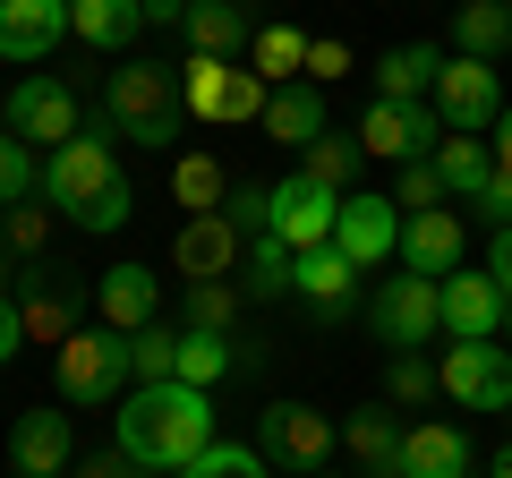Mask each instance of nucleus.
<instances>
[{"instance_id": "2eb2a0df", "label": "nucleus", "mask_w": 512, "mask_h": 478, "mask_svg": "<svg viewBox=\"0 0 512 478\" xmlns=\"http://www.w3.org/2000/svg\"><path fill=\"white\" fill-rule=\"evenodd\" d=\"M94 308H103L111 333H146V325H163V274H154V265H111V274L94 282Z\"/></svg>"}, {"instance_id": "864d4df0", "label": "nucleus", "mask_w": 512, "mask_h": 478, "mask_svg": "<svg viewBox=\"0 0 512 478\" xmlns=\"http://www.w3.org/2000/svg\"><path fill=\"white\" fill-rule=\"evenodd\" d=\"M504 333H512V308H504Z\"/></svg>"}, {"instance_id": "6e6552de", "label": "nucleus", "mask_w": 512, "mask_h": 478, "mask_svg": "<svg viewBox=\"0 0 512 478\" xmlns=\"http://www.w3.org/2000/svg\"><path fill=\"white\" fill-rule=\"evenodd\" d=\"M111 188H120V163H111V137H69V146L52 154V163H43V197L60 205V214H86L94 197H111Z\"/></svg>"}, {"instance_id": "393cba45", "label": "nucleus", "mask_w": 512, "mask_h": 478, "mask_svg": "<svg viewBox=\"0 0 512 478\" xmlns=\"http://www.w3.org/2000/svg\"><path fill=\"white\" fill-rule=\"evenodd\" d=\"M350 282H359V265H350L342 248H308V257H299V274H291V291L308 299L316 316H350Z\"/></svg>"}, {"instance_id": "8fccbe9b", "label": "nucleus", "mask_w": 512, "mask_h": 478, "mask_svg": "<svg viewBox=\"0 0 512 478\" xmlns=\"http://www.w3.org/2000/svg\"><path fill=\"white\" fill-rule=\"evenodd\" d=\"M188 9L197 0H146V26H188Z\"/></svg>"}, {"instance_id": "4468645a", "label": "nucleus", "mask_w": 512, "mask_h": 478, "mask_svg": "<svg viewBox=\"0 0 512 478\" xmlns=\"http://www.w3.org/2000/svg\"><path fill=\"white\" fill-rule=\"evenodd\" d=\"M333 248H342L359 274H367V265H384L393 248H402V205H393V197H367V188H350V197H342V222H333Z\"/></svg>"}, {"instance_id": "58836bf2", "label": "nucleus", "mask_w": 512, "mask_h": 478, "mask_svg": "<svg viewBox=\"0 0 512 478\" xmlns=\"http://www.w3.org/2000/svg\"><path fill=\"white\" fill-rule=\"evenodd\" d=\"M222 214H231V231H239V239H265V231H274V188H256V180H231Z\"/></svg>"}, {"instance_id": "4be33fe9", "label": "nucleus", "mask_w": 512, "mask_h": 478, "mask_svg": "<svg viewBox=\"0 0 512 478\" xmlns=\"http://www.w3.org/2000/svg\"><path fill=\"white\" fill-rule=\"evenodd\" d=\"M18 316H26V342H69L77 333V291L60 274H26V291H18Z\"/></svg>"}, {"instance_id": "9d476101", "label": "nucleus", "mask_w": 512, "mask_h": 478, "mask_svg": "<svg viewBox=\"0 0 512 478\" xmlns=\"http://www.w3.org/2000/svg\"><path fill=\"white\" fill-rule=\"evenodd\" d=\"M436 376L461 410H512V350L504 342H453L436 359Z\"/></svg>"}, {"instance_id": "f03ea898", "label": "nucleus", "mask_w": 512, "mask_h": 478, "mask_svg": "<svg viewBox=\"0 0 512 478\" xmlns=\"http://www.w3.org/2000/svg\"><path fill=\"white\" fill-rule=\"evenodd\" d=\"M180 111H188V94H180V69H154V60H128V69H111V86H103V137H128V146H171L180 137Z\"/></svg>"}, {"instance_id": "c85d7f7f", "label": "nucleus", "mask_w": 512, "mask_h": 478, "mask_svg": "<svg viewBox=\"0 0 512 478\" xmlns=\"http://www.w3.org/2000/svg\"><path fill=\"white\" fill-rule=\"evenodd\" d=\"M342 444L359 453L367 478H393V461H402V427H393V410H359V419L342 427Z\"/></svg>"}, {"instance_id": "6ab92c4d", "label": "nucleus", "mask_w": 512, "mask_h": 478, "mask_svg": "<svg viewBox=\"0 0 512 478\" xmlns=\"http://www.w3.org/2000/svg\"><path fill=\"white\" fill-rule=\"evenodd\" d=\"M69 35V0H0V60H43Z\"/></svg>"}, {"instance_id": "c03bdc74", "label": "nucleus", "mask_w": 512, "mask_h": 478, "mask_svg": "<svg viewBox=\"0 0 512 478\" xmlns=\"http://www.w3.org/2000/svg\"><path fill=\"white\" fill-rule=\"evenodd\" d=\"M308 77H316V86H333V77H350V43L316 35V43H308Z\"/></svg>"}, {"instance_id": "1a4fd4ad", "label": "nucleus", "mask_w": 512, "mask_h": 478, "mask_svg": "<svg viewBox=\"0 0 512 478\" xmlns=\"http://www.w3.org/2000/svg\"><path fill=\"white\" fill-rule=\"evenodd\" d=\"M333 222H342V188L308 180V171L274 180V239L291 248V257H308V248H333Z\"/></svg>"}, {"instance_id": "7ed1b4c3", "label": "nucleus", "mask_w": 512, "mask_h": 478, "mask_svg": "<svg viewBox=\"0 0 512 478\" xmlns=\"http://www.w3.org/2000/svg\"><path fill=\"white\" fill-rule=\"evenodd\" d=\"M180 94L197 120H214V129H239V120H265V103H274V86L256 69H239V60H205L188 52L180 60Z\"/></svg>"}, {"instance_id": "c9c22d12", "label": "nucleus", "mask_w": 512, "mask_h": 478, "mask_svg": "<svg viewBox=\"0 0 512 478\" xmlns=\"http://www.w3.org/2000/svg\"><path fill=\"white\" fill-rule=\"evenodd\" d=\"M35 188H43V163H35V146L0 129V214H9V205H26Z\"/></svg>"}, {"instance_id": "a18cd8bd", "label": "nucleus", "mask_w": 512, "mask_h": 478, "mask_svg": "<svg viewBox=\"0 0 512 478\" xmlns=\"http://www.w3.org/2000/svg\"><path fill=\"white\" fill-rule=\"evenodd\" d=\"M478 214H487L495 231H512V171H504V163H495V180L478 188Z\"/></svg>"}, {"instance_id": "5fc2aeb1", "label": "nucleus", "mask_w": 512, "mask_h": 478, "mask_svg": "<svg viewBox=\"0 0 512 478\" xmlns=\"http://www.w3.org/2000/svg\"><path fill=\"white\" fill-rule=\"evenodd\" d=\"M308 478H325V470H308Z\"/></svg>"}, {"instance_id": "20e7f679", "label": "nucleus", "mask_w": 512, "mask_h": 478, "mask_svg": "<svg viewBox=\"0 0 512 478\" xmlns=\"http://www.w3.org/2000/svg\"><path fill=\"white\" fill-rule=\"evenodd\" d=\"M60 393L69 402H86V410H103V402H120V385H128V333H111V325H77L69 342H60Z\"/></svg>"}, {"instance_id": "f3484780", "label": "nucleus", "mask_w": 512, "mask_h": 478, "mask_svg": "<svg viewBox=\"0 0 512 478\" xmlns=\"http://www.w3.org/2000/svg\"><path fill=\"white\" fill-rule=\"evenodd\" d=\"M444 333H453V342H495V333H504V291H495V274H444Z\"/></svg>"}, {"instance_id": "4d7b16f0", "label": "nucleus", "mask_w": 512, "mask_h": 478, "mask_svg": "<svg viewBox=\"0 0 512 478\" xmlns=\"http://www.w3.org/2000/svg\"><path fill=\"white\" fill-rule=\"evenodd\" d=\"M231 9H239V0H231Z\"/></svg>"}, {"instance_id": "423d86ee", "label": "nucleus", "mask_w": 512, "mask_h": 478, "mask_svg": "<svg viewBox=\"0 0 512 478\" xmlns=\"http://www.w3.org/2000/svg\"><path fill=\"white\" fill-rule=\"evenodd\" d=\"M256 453L308 478V470L333 461V419L316 402H265V410H256Z\"/></svg>"}, {"instance_id": "f8f14e48", "label": "nucleus", "mask_w": 512, "mask_h": 478, "mask_svg": "<svg viewBox=\"0 0 512 478\" xmlns=\"http://www.w3.org/2000/svg\"><path fill=\"white\" fill-rule=\"evenodd\" d=\"M444 111L436 103H376L359 120V146L367 154H384V163H427V146H444Z\"/></svg>"}, {"instance_id": "9b49d317", "label": "nucleus", "mask_w": 512, "mask_h": 478, "mask_svg": "<svg viewBox=\"0 0 512 478\" xmlns=\"http://www.w3.org/2000/svg\"><path fill=\"white\" fill-rule=\"evenodd\" d=\"M0 129L26 137V146H43V154H60L69 137H86L77 129V94L60 86V77H26V86L9 94V111H0Z\"/></svg>"}, {"instance_id": "bb28decb", "label": "nucleus", "mask_w": 512, "mask_h": 478, "mask_svg": "<svg viewBox=\"0 0 512 478\" xmlns=\"http://www.w3.org/2000/svg\"><path fill=\"white\" fill-rule=\"evenodd\" d=\"M308 43H316V35H299V26H256L248 69L265 77V86H299V69H308Z\"/></svg>"}, {"instance_id": "603ef678", "label": "nucleus", "mask_w": 512, "mask_h": 478, "mask_svg": "<svg viewBox=\"0 0 512 478\" xmlns=\"http://www.w3.org/2000/svg\"><path fill=\"white\" fill-rule=\"evenodd\" d=\"M495 478H512V444H504V453H495Z\"/></svg>"}, {"instance_id": "f704fd0d", "label": "nucleus", "mask_w": 512, "mask_h": 478, "mask_svg": "<svg viewBox=\"0 0 512 478\" xmlns=\"http://www.w3.org/2000/svg\"><path fill=\"white\" fill-rule=\"evenodd\" d=\"M359 154H367L359 137H333V129H325V137H316L308 154H299V171H308V180H325V188H342V197H350V180H359Z\"/></svg>"}, {"instance_id": "cd10ccee", "label": "nucleus", "mask_w": 512, "mask_h": 478, "mask_svg": "<svg viewBox=\"0 0 512 478\" xmlns=\"http://www.w3.org/2000/svg\"><path fill=\"white\" fill-rule=\"evenodd\" d=\"M436 180H444V197H470L478 205V188L495 180L487 137H444V146H436Z\"/></svg>"}, {"instance_id": "3c124183", "label": "nucleus", "mask_w": 512, "mask_h": 478, "mask_svg": "<svg viewBox=\"0 0 512 478\" xmlns=\"http://www.w3.org/2000/svg\"><path fill=\"white\" fill-rule=\"evenodd\" d=\"M495 163L512 171V103H504V120H495Z\"/></svg>"}, {"instance_id": "39448f33", "label": "nucleus", "mask_w": 512, "mask_h": 478, "mask_svg": "<svg viewBox=\"0 0 512 478\" xmlns=\"http://www.w3.org/2000/svg\"><path fill=\"white\" fill-rule=\"evenodd\" d=\"M427 103L444 111V129H453V137H487L495 120H504V69H495V60H470V52H453Z\"/></svg>"}, {"instance_id": "de8ad7c7", "label": "nucleus", "mask_w": 512, "mask_h": 478, "mask_svg": "<svg viewBox=\"0 0 512 478\" xmlns=\"http://www.w3.org/2000/svg\"><path fill=\"white\" fill-rule=\"evenodd\" d=\"M487 274H495V291H504V308H512V231H495V248H487Z\"/></svg>"}, {"instance_id": "09e8293b", "label": "nucleus", "mask_w": 512, "mask_h": 478, "mask_svg": "<svg viewBox=\"0 0 512 478\" xmlns=\"http://www.w3.org/2000/svg\"><path fill=\"white\" fill-rule=\"evenodd\" d=\"M77 478H154V470H137V461H128V453H94V461H86V470H77Z\"/></svg>"}, {"instance_id": "ddd939ff", "label": "nucleus", "mask_w": 512, "mask_h": 478, "mask_svg": "<svg viewBox=\"0 0 512 478\" xmlns=\"http://www.w3.org/2000/svg\"><path fill=\"white\" fill-rule=\"evenodd\" d=\"M239 257H248V239L231 231V214H188L180 239H171V274L180 282H231Z\"/></svg>"}, {"instance_id": "473e14b6", "label": "nucleus", "mask_w": 512, "mask_h": 478, "mask_svg": "<svg viewBox=\"0 0 512 478\" xmlns=\"http://www.w3.org/2000/svg\"><path fill=\"white\" fill-rule=\"evenodd\" d=\"M231 376V333H180V385L214 393Z\"/></svg>"}, {"instance_id": "f257e3e1", "label": "nucleus", "mask_w": 512, "mask_h": 478, "mask_svg": "<svg viewBox=\"0 0 512 478\" xmlns=\"http://www.w3.org/2000/svg\"><path fill=\"white\" fill-rule=\"evenodd\" d=\"M120 453L137 461V470H188V461L214 444V393H197V385H137L120 410Z\"/></svg>"}, {"instance_id": "aec40b11", "label": "nucleus", "mask_w": 512, "mask_h": 478, "mask_svg": "<svg viewBox=\"0 0 512 478\" xmlns=\"http://www.w3.org/2000/svg\"><path fill=\"white\" fill-rule=\"evenodd\" d=\"M402 265L410 274H427V282H444V274H461V214H410L402 222Z\"/></svg>"}, {"instance_id": "b1692460", "label": "nucleus", "mask_w": 512, "mask_h": 478, "mask_svg": "<svg viewBox=\"0 0 512 478\" xmlns=\"http://www.w3.org/2000/svg\"><path fill=\"white\" fill-rule=\"evenodd\" d=\"M444 77V52H427V43H393V52L376 60V103H427Z\"/></svg>"}, {"instance_id": "79ce46f5", "label": "nucleus", "mask_w": 512, "mask_h": 478, "mask_svg": "<svg viewBox=\"0 0 512 478\" xmlns=\"http://www.w3.org/2000/svg\"><path fill=\"white\" fill-rule=\"evenodd\" d=\"M393 205H410V214H436V205H444L436 163H402V188H393Z\"/></svg>"}, {"instance_id": "4c0bfd02", "label": "nucleus", "mask_w": 512, "mask_h": 478, "mask_svg": "<svg viewBox=\"0 0 512 478\" xmlns=\"http://www.w3.org/2000/svg\"><path fill=\"white\" fill-rule=\"evenodd\" d=\"M180 478H265V453H256V444H222V436H214Z\"/></svg>"}, {"instance_id": "5701e85b", "label": "nucleus", "mask_w": 512, "mask_h": 478, "mask_svg": "<svg viewBox=\"0 0 512 478\" xmlns=\"http://www.w3.org/2000/svg\"><path fill=\"white\" fill-rule=\"evenodd\" d=\"M256 129L274 137V146L308 154L316 137H325V94H316V86H274V103H265V120H256Z\"/></svg>"}, {"instance_id": "6e6d98bb", "label": "nucleus", "mask_w": 512, "mask_h": 478, "mask_svg": "<svg viewBox=\"0 0 512 478\" xmlns=\"http://www.w3.org/2000/svg\"><path fill=\"white\" fill-rule=\"evenodd\" d=\"M504 9H512V0H504Z\"/></svg>"}, {"instance_id": "412c9836", "label": "nucleus", "mask_w": 512, "mask_h": 478, "mask_svg": "<svg viewBox=\"0 0 512 478\" xmlns=\"http://www.w3.org/2000/svg\"><path fill=\"white\" fill-rule=\"evenodd\" d=\"M69 35L94 52H128L146 35V0H69Z\"/></svg>"}, {"instance_id": "72a5a7b5", "label": "nucleus", "mask_w": 512, "mask_h": 478, "mask_svg": "<svg viewBox=\"0 0 512 478\" xmlns=\"http://www.w3.org/2000/svg\"><path fill=\"white\" fill-rule=\"evenodd\" d=\"M128 376H137V385H171V376H180V333H163V325L128 333Z\"/></svg>"}, {"instance_id": "0eeeda50", "label": "nucleus", "mask_w": 512, "mask_h": 478, "mask_svg": "<svg viewBox=\"0 0 512 478\" xmlns=\"http://www.w3.org/2000/svg\"><path fill=\"white\" fill-rule=\"evenodd\" d=\"M367 325L384 333L393 350H419L427 333H444V282H427V274H384V291L367 299Z\"/></svg>"}, {"instance_id": "49530a36", "label": "nucleus", "mask_w": 512, "mask_h": 478, "mask_svg": "<svg viewBox=\"0 0 512 478\" xmlns=\"http://www.w3.org/2000/svg\"><path fill=\"white\" fill-rule=\"evenodd\" d=\"M18 342H26V316H18V299H0V368L18 359Z\"/></svg>"}, {"instance_id": "a19ab883", "label": "nucleus", "mask_w": 512, "mask_h": 478, "mask_svg": "<svg viewBox=\"0 0 512 478\" xmlns=\"http://www.w3.org/2000/svg\"><path fill=\"white\" fill-rule=\"evenodd\" d=\"M43 239H52V214H43V205H9V214H0V248L43 257Z\"/></svg>"}, {"instance_id": "e433bc0d", "label": "nucleus", "mask_w": 512, "mask_h": 478, "mask_svg": "<svg viewBox=\"0 0 512 478\" xmlns=\"http://www.w3.org/2000/svg\"><path fill=\"white\" fill-rule=\"evenodd\" d=\"M239 282H188V333H231Z\"/></svg>"}, {"instance_id": "c756f323", "label": "nucleus", "mask_w": 512, "mask_h": 478, "mask_svg": "<svg viewBox=\"0 0 512 478\" xmlns=\"http://www.w3.org/2000/svg\"><path fill=\"white\" fill-rule=\"evenodd\" d=\"M453 35H461V52H470V60H504L512 52V9H504V0H461Z\"/></svg>"}, {"instance_id": "a211bd4d", "label": "nucleus", "mask_w": 512, "mask_h": 478, "mask_svg": "<svg viewBox=\"0 0 512 478\" xmlns=\"http://www.w3.org/2000/svg\"><path fill=\"white\" fill-rule=\"evenodd\" d=\"M393 478H470V436L444 427V419L402 427V461H393Z\"/></svg>"}, {"instance_id": "dca6fc26", "label": "nucleus", "mask_w": 512, "mask_h": 478, "mask_svg": "<svg viewBox=\"0 0 512 478\" xmlns=\"http://www.w3.org/2000/svg\"><path fill=\"white\" fill-rule=\"evenodd\" d=\"M69 453H77L69 410H18V427H9V461H18V478H60Z\"/></svg>"}, {"instance_id": "2f4dec72", "label": "nucleus", "mask_w": 512, "mask_h": 478, "mask_svg": "<svg viewBox=\"0 0 512 478\" xmlns=\"http://www.w3.org/2000/svg\"><path fill=\"white\" fill-rule=\"evenodd\" d=\"M171 197H180L188 214H222L231 180H222V163H214V154H180V163H171Z\"/></svg>"}, {"instance_id": "a878e982", "label": "nucleus", "mask_w": 512, "mask_h": 478, "mask_svg": "<svg viewBox=\"0 0 512 478\" xmlns=\"http://www.w3.org/2000/svg\"><path fill=\"white\" fill-rule=\"evenodd\" d=\"M188 43H197L205 60H239L256 43V26H248V9H231V0H197V9H188Z\"/></svg>"}, {"instance_id": "ea45409f", "label": "nucleus", "mask_w": 512, "mask_h": 478, "mask_svg": "<svg viewBox=\"0 0 512 478\" xmlns=\"http://www.w3.org/2000/svg\"><path fill=\"white\" fill-rule=\"evenodd\" d=\"M384 393H393V402H402V410H419L427 393H444V376L427 368L419 350H393V376H384Z\"/></svg>"}, {"instance_id": "37998d69", "label": "nucleus", "mask_w": 512, "mask_h": 478, "mask_svg": "<svg viewBox=\"0 0 512 478\" xmlns=\"http://www.w3.org/2000/svg\"><path fill=\"white\" fill-rule=\"evenodd\" d=\"M128 205H137V197H128V180H120L111 197H94L86 214H77V231H120V222H128Z\"/></svg>"}, {"instance_id": "7c9ffc66", "label": "nucleus", "mask_w": 512, "mask_h": 478, "mask_svg": "<svg viewBox=\"0 0 512 478\" xmlns=\"http://www.w3.org/2000/svg\"><path fill=\"white\" fill-rule=\"evenodd\" d=\"M291 274H299V257L282 248L274 231L248 239V257H239V291H248V299H282V291H291Z\"/></svg>"}]
</instances>
